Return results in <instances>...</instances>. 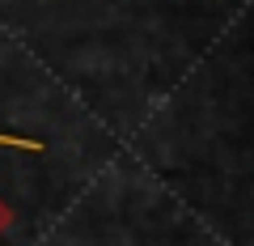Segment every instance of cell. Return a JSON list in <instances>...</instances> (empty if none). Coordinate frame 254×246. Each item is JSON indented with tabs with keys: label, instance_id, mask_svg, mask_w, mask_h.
<instances>
[{
	"label": "cell",
	"instance_id": "obj_2",
	"mask_svg": "<svg viewBox=\"0 0 254 246\" xmlns=\"http://www.w3.org/2000/svg\"><path fill=\"white\" fill-rule=\"evenodd\" d=\"M13 221H17V212H13L9 204H4V195H0V238H4V234L13 229Z\"/></svg>",
	"mask_w": 254,
	"mask_h": 246
},
{
	"label": "cell",
	"instance_id": "obj_1",
	"mask_svg": "<svg viewBox=\"0 0 254 246\" xmlns=\"http://www.w3.org/2000/svg\"><path fill=\"white\" fill-rule=\"evenodd\" d=\"M0 149H21V153H43V140H30V136H9V132H0Z\"/></svg>",
	"mask_w": 254,
	"mask_h": 246
}]
</instances>
